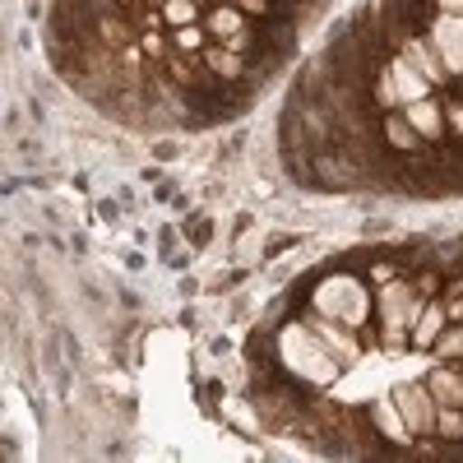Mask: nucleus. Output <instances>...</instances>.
<instances>
[{
	"label": "nucleus",
	"mask_w": 463,
	"mask_h": 463,
	"mask_svg": "<svg viewBox=\"0 0 463 463\" xmlns=\"http://www.w3.org/2000/svg\"><path fill=\"white\" fill-rule=\"evenodd\" d=\"M274 362L288 380L306 384V390H329L343 371V362L329 353V343L306 320H292L274 334Z\"/></svg>",
	"instance_id": "f257e3e1"
},
{
	"label": "nucleus",
	"mask_w": 463,
	"mask_h": 463,
	"mask_svg": "<svg viewBox=\"0 0 463 463\" xmlns=\"http://www.w3.org/2000/svg\"><path fill=\"white\" fill-rule=\"evenodd\" d=\"M311 311H320V316H329V320H338L347 329H362L366 316H371V292L353 274H329L311 292Z\"/></svg>",
	"instance_id": "f03ea898"
},
{
	"label": "nucleus",
	"mask_w": 463,
	"mask_h": 463,
	"mask_svg": "<svg viewBox=\"0 0 463 463\" xmlns=\"http://www.w3.org/2000/svg\"><path fill=\"white\" fill-rule=\"evenodd\" d=\"M431 93V80L421 74L408 56H394V61H384V74L375 80V98L380 107H394V102H417V98H427Z\"/></svg>",
	"instance_id": "7ed1b4c3"
},
{
	"label": "nucleus",
	"mask_w": 463,
	"mask_h": 463,
	"mask_svg": "<svg viewBox=\"0 0 463 463\" xmlns=\"http://www.w3.org/2000/svg\"><path fill=\"white\" fill-rule=\"evenodd\" d=\"M394 403H399V412H403V421H408V431L412 436H431L436 431V417H440V403H436V394H431V384H403V390L394 394Z\"/></svg>",
	"instance_id": "20e7f679"
},
{
	"label": "nucleus",
	"mask_w": 463,
	"mask_h": 463,
	"mask_svg": "<svg viewBox=\"0 0 463 463\" xmlns=\"http://www.w3.org/2000/svg\"><path fill=\"white\" fill-rule=\"evenodd\" d=\"M431 47L440 52V61H445L449 74H463V14H436Z\"/></svg>",
	"instance_id": "39448f33"
},
{
	"label": "nucleus",
	"mask_w": 463,
	"mask_h": 463,
	"mask_svg": "<svg viewBox=\"0 0 463 463\" xmlns=\"http://www.w3.org/2000/svg\"><path fill=\"white\" fill-rule=\"evenodd\" d=\"M408 121H412V130L421 135V139H440V130H445V111L431 102V98H417V102H408Z\"/></svg>",
	"instance_id": "423d86ee"
},
{
	"label": "nucleus",
	"mask_w": 463,
	"mask_h": 463,
	"mask_svg": "<svg viewBox=\"0 0 463 463\" xmlns=\"http://www.w3.org/2000/svg\"><path fill=\"white\" fill-rule=\"evenodd\" d=\"M431 394H436V403L440 408H463V371H454V366H440V371H431Z\"/></svg>",
	"instance_id": "0eeeda50"
},
{
	"label": "nucleus",
	"mask_w": 463,
	"mask_h": 463,
	"mask_svg": "<svg viewBox=\"0 0 463 463\" xmlns=\"http://www.w3.org/2000/svg\"><path fill=\"white\" fill-rule=\"evenodd\" d=\"M403 56H408L421 74H427L431 84H440L445 74H449V70H445V61H440V52H436V47H427V43H408V47H403Z\"/></svg>",
	"instance_id": "6e6552de"
},
{
	"label": "nucleus",
	"mask_w": 463,
	"mask_h": 463,
	"mask_svg": "<svg viewBox=\"0 0 463 463\" xmlns=\"http://www.w3.org/2000/svg\"><path fill=\"white\" fill-rule=\"evenodd\" d=\"M440 329H445V311H440V306H431V311H421V316H417L412 343H417V347H431V343L440 338Z\"/></svg>",
	"instance_id": "1a4fd4ad"
},
{
	"label": "nucleus",
	"mask_w": 463,
	"mask_h": 463,
	"mask_svg": "<svg viewBox=\"0 0 463 463\" xmlns=\"http://www.w3.org/2000/svg\"><path fill=\"white\" fill-rule=\"evenodd\" d=\"M384 135H390V144L403 148V153H417V144H421V135L412 130V121H394V116L384 121Z\"/></svg>",
	"instance_id": "9d476101"
},
{
	"label": "nucleus",
	"mask_w": 463,
	"mask_h": 463,
	"mask_svg": "<svg viewBox=\"0 0 463 463\" xmlns=\"http://www.w3.org/2000/svg\"><path fill=\"white\" fill-rule=\"evenodd\" d=\"M449 121H454V126H458V135H463V102H454V107H449Z\"/></svg>",
	"instance_id": "9b49d317"
},
{
	"label": "nucleus",
	"mask_w": 463,
	"mask_h": 463,
	"mask_svg": "<svg viewBox=\"0 0 463 463\" xmlns=\"http://www.w3.org/2000/svg\"><path fill=\"white\" fill-rule=\"evenodd\" d=\"M440 5H445L449 14H463V0H440Z\"/></svg>",
	"instance_id": "f8f14e48"
}]
</instances>
